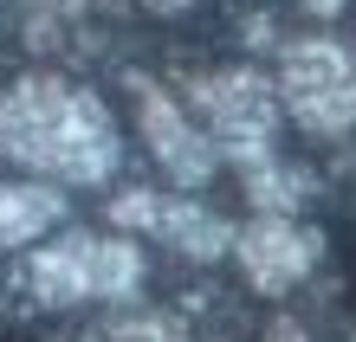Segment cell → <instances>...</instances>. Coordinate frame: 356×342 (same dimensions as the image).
<instances>
[{
    "label": "cell",
    "instance_id": "cell-1",
    "mask_svg": "<svg viewBox=\"0 0 356 342\" xmlns=\"http://www.w3.org/2000/svg\"><path fill=\"white\" fill-rule=\"evenodd\" d=\"M0 162L52 187H104L123 168V130L91 84L19 71L0 84Z\"/></svg>",
    "mask_w": 356,
    "mask_h": 342
},
{
    "label": "cell",
    "instance_id": "cell-2",
    "mask_svg": "<svg viewBox=\"0 0 356 342\" xmlns=\"http://www.w3.org/2000/svg\"><path fill=\"white\" fill-rule=\"evenodd\" d=\"M143 277H149V252L130 232H85L65 226L46 246L19 252L13 291H26L39 310H85V304H136Z\"/></svg>",
    "mask_w": 356,
    "mask_h": 342
},
{
    "label": "cell",
    "instance_id": "cell-3",
    "mask_svg": "<svg viewBox=\"0 0 356 342\" xmlns=\"http://www.w3.org/2000/svg\"><path fill=\"white\" fill-rule=\"evenodd\" d=\"M188 110L207 130V142L220 148L227 168H259L266 155H279V84L259 65H220L188 78Z\"/></svg>",
    "mask_w": 356,
    "mask_h": 342
},
{
    "label": "cell",
    "instance_id": "cell-4",
    "mask_svg": "<svg viewBox=\"0 0 356 342\" xmlns=\"http://www.w3.org/2000/svg\"><path fill=\"white\" fill-rule=\"evenodd\" d=\"M279 110L311 142H337L356 130V52L330 33H298L279 46Z\"/></svg>",
    "mask_w": 356,
    "mask_h": 342
},
{
    "label": "cell",
    "instance_id": "cell-5",
    "mask_svg": "<svg viewBox=\"0 0 356 342\" xmlns=\"http://www.w3.org/2000/svg\"><path fill=\"white\" fill-rule=\"evenodd\" d=\"M130 91H136V136L149 148V162L175 181V194L207 187L220 175V148L207 142V130L195 123L188 97H175L169 84H156V78H130Z\"/></svg>",
    "mask_w": 356,
    "mask_h": 342
},
{
    "label": "cell",
    "instance_id": "cell-6",
    "mask_svg": "<svg viewBox=\"0 0 356 342\" xmlns=\"http://www.w3.org/2000/svg\"><path fill=\"white\" fill-rule=\"evenodd\" d=\"M324 259V232L305 226L298 213H253L246 226H234V265L259 297L298 291Z\"/></svg>",
    "mask_w": 356,
    "mask_h": 342
},
{
    "label": "cell",
    "instance_id": "cell-7",
    "mask_svg": "<svg viewBox=\"0 0 356 342\" xmlns=\"http://www.w3.org/2000/svg\"><path fill=\"white\" fill-rule=\"evenodd\" d=\"M65 187L33 181V175H0V252H33L52 232H65Z\"/></svg>",
    "mask_w": 356,
    "mask_h": 342
},
{
    "label": "cell",
    "instance_id": "cell-8",
    "mask_svg": "<svg viewBox=\"0 0 356 342\" xmlns=\"http://www.w3.org/2000/svg\"><path fill=\"white\" fill-rule=\"evenodd\" d=\"M156 246H169L175 259L188 265H214V259H234V226L220 220L201 194H162V213H156Z\"/></svg>",
    "mask_w": 356,
    "mask_h": 342
},
{
    "label": "cell",
    "instance_id": "cell-9",
    "mask_svg": "<svg viewBox=\"0 0 356 342\" xmlns=\"http://www.w3.org/2000/svg\"><path fill=\"white\" fill-rule=\"evenodd\" d=\"M246 200H253L259 213H298L311 194H318V181L305 175L298 162H285V155H266L259 168H246Z\"/></svg>",
    "mask_w": 356,
    "mask_h": 342
},
{
    "label": "cell",
    "instance_id": "cell-10",
    "mask_svg": "<svg viewBox=\"0 0 356 342\" xmlns=\"http://www.w3.org/2000/svg\"><path fill=\"white\" fill-rule=\"evenodd\" d=\"M85 342H181V323L162 310H143V304H123L111 323H97Z\"/></svg>",
    "mask_w": 356,
    "mask_h": 342
},
{
    "label": "cell",
    "instance_id": "cell-11",
    "mask_svg": "<svg viewBox=\"0 0 356 342\" xmlns=\"http://www.w3.org/2000/svg\"><path fill=\"white\" fill-rule=\"evenodd\" d=\"M143 7H149V13H162V19H169V13H188V7H195V0H143Z\"/></svg>",
    "mask_w": 356,
    "mask_h": 342
}]
</instances>
